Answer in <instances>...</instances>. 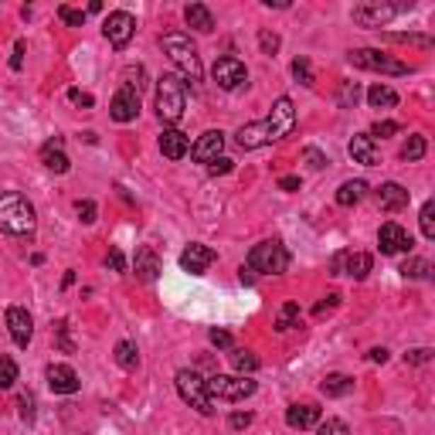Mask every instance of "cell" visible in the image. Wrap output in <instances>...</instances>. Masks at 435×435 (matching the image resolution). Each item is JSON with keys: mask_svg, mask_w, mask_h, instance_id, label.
I'll list each match as a JSON object with an SVG mask.
<instances>
[{"mask_svg": "<svg viewBox=\"0 0 435 435\" xmlns=\"http://www.w3.org/2000/svg\"><path fill=\"white\" fill-rule=\"evenodd\" d=\"M211 75H214L218 88H225V92H238L242 86H248V69H245V62L231 58V54L218 58L214 69H211Z\"/></svg>", "mask_w": 435, "mask_h": 435, "instance_id": "10", "label": "cell"}, {"mask_svg": "<svg viewBox=\"0 0 435 435\" xmlns=\"http://www.w3.org/2000/svg\"><path fill=\"white\" fill-rule=\"evenodd\" d=\"M231 364H235V371L238 374H255L259 371V357L252 354V350H231Z\"/></svg>", "mask_w": 435, "mask_h": 435, "instance_id": "31", "label": "cell"}, {"mask_svg": "<svg viewBox=\"0 0 435 435\" xmlns=\"http://www.w3.org/2000/svg\"><path fill=\"white\" fill-rule=\"evenodd\" d=\"M296 320H299V303H286V306H282V313H279V320H276V330L279 333L293 330V327H296Z\"/></svg>", "mask_w": 435, "mask_h": 435, "instance_id": "34", "label": "cell"}, {"mask_svg": "<svg viewBox=\"0 0 435 435\" xmlns=\"http://www.w3.org/2000/svg\"><path fill=\"white\" fill-rule=\"evenodd\" d=\"M425 157V137H408V143L401 146V160L415 163V160Z\"/></svg>", "mask_w": 435, "mask_h": 435, "instance_id": "35", "label": "cell"}, {"mask_svg": "<svg viewBox=\"0 0 435 435\" xmlns=\"http://www.w3.org/2000/svg\"><path fill=\"white\" fill-rule=\"evenodd\" d=\"M228 425H231L235 432H242V429H248V425H252V412H235V415L228 418Z\"/></svg>", "mask_w": 435, "mask_h": 435, "instance_id": "48", "label": "cell"}, {"mask_svg": "<svg viewBox=\"0 0 435 435\" xmlns=\"http://www.w3.org/2000/svg\"><path fill=\"white\" fill-rule=\"evenodd\" d=\"M105 265H109L112 272H126V255H122L120 248H112V252L105 255Z\"/></svg>", "mask_w": 435, "mask_h": 435, "instance_id": "47", "label": "cell"}, {"mask_svg": "<svg viewBox=\"0 0 435 435\" xmlns=\"http://www.w3.org/2000/svg\"><path fill=\"white\" fill-rule=\"evenodd\" d=\"M21 65H24V41L14 45V58H11V69L14 71H21Z\"/></svg>", "mask_w": 435, "mask_h": 435, "instance_id": "55", "label": "cell"}, {"mask_svg": "<svg viewBox=\"0 0 435 435\" xmlns=\"http://www.w3.org/2000/svg\"><path fill=\"white\" fill-rule=\"evenodd\" d=\"M103 35L112 48H126V45L133 41V35H137V18H133L129 11H112V14L103 21Z\"/></svg>", "mask_w": 435, "mask_h": 435, "instance_id": "11", "label": "cell"}, {"mask_svg": "<svg viewBox=\"0 0 435 435\" xmlns=\"http://www.w3.org/2000/svg\"><path fill=\"white\" fill-rule=\"evenodd\" d=\"M418 221H422V235L432 242V238H435V201H425V204H422Z\"/></svg>", "mask_w": 435, "mask_h": 435, "instance_id": "36", "label": "cell"}, {"mask_svg": "<svg viewBox=\"0 0 435 435\" xmlns=\"http://www.w3.org/2000/svg\"><path fill=\"white\" fill-rule=\"evenodd\" d=\"M367 357H371L374 364H384V361H388V350H384V347H374L371 354H367Z\"/></svg>", "mask_w": 435, "mask_h": 435, "instance_id": "57", "label": "cell"}, {"mask_svg": "<svg viewBox=\"0 0 435 435\" xmlns=\"http://www.w3.org/2000/svg\"><path fill=\"white\" fill-rule=\"evenodd\" d=\"M293 75H296V82H303V86H313V69H310L306 58H296V62H293Z\"/></svg>", "mask_w": 435, "mask_h": 435, "instance_id": "42", "label": "cell"}, {"mask_svg": "<svg viewBox=\"0 0 435 435\" xmlns=\"http://www.w3.org/2000/svg\"><path fill=\"white\" fill-rule=\"evenodd\" d=\"M238 279H242L245 286H252V282H255V272H252L248 265H242V269H238Z\"/></svg>", "mask_w": 435, "mask_h": 435, "instance_id": "58", "label": "cell"}, {"mask_svg": "<svg viewBox=\"0 0 435 435\" xmlns=\"http://www.w3.org/2000/svg\"><path fill=\"white\" fill-rule=\"evenodd\" d=\"M4 320H7L11 340H14L18 347H28V344H31V337H35V320H31V313H28L24 306H7Z\"/></svg>", "mask_w": 435, "mask_h": 435, "instance_id": "13", "label": "cell"}, {"mask_svg": "<svg viewBox=\"0 0 435 435\" xmlns=\"http://www.w3.org/2000/svg\"><path fill=\"white\" fill-rule=\"evenodd\" d=\"M259 48L265 54H276L279 52V35L276 31H259Z\"/></svg>", "mask_w": 435, "mask_h": 435, "instance_id": "44", "label": "cell"}, {"mask_svg": "<svg viewBox=\"0 0 435 435\" xmlns=\"http://www.w3.org/2000/svg\"><path fill=\"white\" fill-rule=\"evenodd\" d=\"M384 41H395V45H415V48H432L435 45L432 35H415V31H391V35H384Z\"/></svg>", "mask_w": 435, "mask_h": 435, "instance_id": "30", "label": "cell"}, {"mask_svg": "<svg viewBox=\"0 0 435 435\" xmlns=\"http://www.w3.org/2000/svg\"><path fill=\"white\" fill-rule=\"evenodd\" d=\"M109 116L116 122H133L139 116V95L133 88L122 86L116 95H112V103H109Z\"/></svg>", "mask_w": 435, "mask_h": 435, "instance_id": "17", "label": "cell"}, {"mask_svg": "<svg viewBox=\"0 0 435 435\" xmlns=\"http://www.w3.org/2000/svg\"><path fill=\"white\" fill-rule=\"evenodd\" d=\"M316 422H320V408L316 405H289L286 408V425L289 429H316Z\"/></svg>", "mask_w": 435, "mask_h": 435, "instance_id": "23", "label": "cell"}, {"mask_svg": "<svg viewBox=\"0 0 435 435\" xmlns=\"http://www.w3.org/2000/svg\"><path fill=\"white\" fill-rule=\"evenodd\" d=\"M75 211H79V218H82L86 225H92V221H95V204H92V201H79V204H75Z\"/></svg>", "mask_w": 435, "mask_h": 435, "instance_id": "49", "label": "cell"}, {"mask_svg": "<svg viewBox=\"0 0 435 435\" xmlns=\"http://www.w3.org/2000/svg\"><path fill=\"white\" fill-rule=\"evenodd\" d=\"M347 150H350V157H354V163H364V167L378 163V146H374V139L367 137V133H354Z\"/></svg>", "mask_w": 435, "mask_h": 435, "instance_id": "22", "label": "cell"}, {"mask_svg": "<svg viewBox=\"0 0 435 435\" xmlns=\"http://www.w3.org/2000/svg\"><path fill=\"white\" fill-rule=\"evenodd\" d=\"M208 395L218 401H245L255 395V381L242 374H214L208 378Z\"/></svg>", "mask_w": 435, "mask_h": 435, "instance_id": "8", "label": "cell"}, {"mask_svg": "<svg viewBox=\"0 0 435 435\" xmlns=\"http://www.w3.org/2000/svg\"><path fill=\"white\" fill-rule=\"evenodd\" d=\"M248 269L252 272H262V276H282L289 269V252L286 245L272 238V242H259L252 252H248Z\"/></svg>", "mask_w": 435, "mask_h": 435, "instance_id": "5", "label": "cell"}, {"mask_svg": "<svg viewBox=\"0 0 435 435\" xmlns=\"http://www.w3.org/2000/svg\"><path fill=\"white\" fill-rule=\"evenodd\" d=\"M71 327H69V320H58L54 323V340H58V347L65 350V354H75V340H71Z\"/></svg>", "mask_w": 435, "mask_h": 435, "instance_id": "37", "label": "cell"}, {"mask_svg": "<svg viewBox=\"0 0 435 435\" xmlns=\"http://www.w3.org/2000/svg\"><path fill=\"white\" fill-rule=\"evenodd\" d=\"M279 191H299V177H279Z\"/></svg>", "mask_w": 435, "mask_h": 435, "instance_id": "56", "label": "cell"}, {"mask_svg": "<svg viewBox=\"0 0 435 435\" xmlns=\"http://www.w3.org/2000/svg\"><path fill=\"white\" fill-rule=\"evenodd\" d=\"M398 129H401V122H391V120H384V122H374L367 137H371V139H378V137H381V139H384V137H395Z\"/></svg>", "mask_w": 435, "mask_h": 435, "instance_id": "41", "label": "cell"}, {"mask_svg": "<svg viewBox=\"0 0 435 435\" xmlns=\"http://www.w3.org/2000/svg\"><path fill=\"white\" fill-rule=\"evenodd\" d=\"M45 378H48V388H52L54 395H75V391L82 388L79 374H75L69 364H48Z\"/></svg>", "mask_w": 435, "mask_h": 435, "instance_id": "18", "label": "cell"}, {"mask_svg": "<svg viewBox=\"0 0 435 435\" xmlns=\"http://www.w3.org/2000/svg\"><path fill=\"white\" fill-rule=\"evenodd\" d=\"M374 259L367 252H337L333 255V272L337 276H350V279H364L371 272Z\"/></svg>", "mask_w": 435, "mask_h": 435, "instance_id": "14", "label": "cell"}, {"mask_svg": "<svg viewBox=\"0 0 435 435\" xmlns=\"http://www.w3.org/2000/svg\"><path fill=\"white\" fill-rule=\"evenodd\" d=\"M37 225V214H35V204L18 191H7L0 194V228L7 235H31Z\"/></svg>", "mask_w": 435, "mask_h": 435, "instance_id": "2", "label": "cell"}, {"mask_svg": "<svg viewBox=\"0 0 435 435\" xmlns=\"http://www.w3.org/2000/svg\"><path fill=\"white\" fill-rule=\"evenodd\" d=\"M350 103H357V86H354V82H344V86H340V105H350Z\"/></svg>", "mask_w": 435, "mask_h": 435, "instance_id": "54", "label": "cell"}, {"mask_svg": "<svg viewBox=\"0 0 435 435\" xmlns=\"http://www.w3.org/2000/svg\"><path fill=\"white\" fill-rule=\"evenodd\" d=\"M41 163H45L48 170H54V174H69L71 160L65 157V139H62V137L48 139V143L41 146Z\"/></svg>", "mask_w": 435, "mask_h": 435, "instance_id": "19", "label": "cell"}, {"mask_svg": "<svg viewBox=\"0 0 435 435\" xmlns=\"http://www.w3.org/2000/svg\"><path fill=\"white\" fill-rule=\"evenodd\" d=\"M187 150H191L187 133H180V129H163V133H160V153L167 160H184Z\"/></svg>", "mask_w": 435, "mask_h": 435, "instance_id": "21", "label": "cell"}, {"mask_svg": "<svg viewBox=\"0 0 435 435\" xmlns=\"http://www.w3.org/2000/svg\"><path fill=\"white\" fill-rule=\"evenodd\" d=\"M116 364H120L122 371H137L139 367V350L133 340H120V344H116Z\"/></svg>", "mask_w": 435, "mask_h": 435, "instance_id": "29", "label": "cell"}, {"mask_svg": "<svg viewBox=\"0 0 435 435\" xmlns=\"http://www.w3.org/2000/svg\"><path fill=\"white\" fill-rule=\"evenodd\" d=\"M320 391L327 398H347L350 391H354V378H347V374H327L323 384H320Z\"/></svg>", "mask_w": 435, "mask_h": 435, "instance_id": "27", "label": "cell"}, {"mask_svg": "<svg viewBox=\"0 0 435 435\" xmlns=\"http://www.w3.org/2000/svg\"><path fill=\"white\" fill-rule=\"evenodd\" d=\"M184 21H187V28L201 31V35L214 31V14H211V7H204V4H187L184 7Z\"/></svg>", "mask_w": 435, "mask_h": 435, "instance_id": "24", "label": "cell"}, {"mask_svg": "<svg viewBox=\"0 0 435 435\" xmlns=\"http://www.w3.org/2000/svg\"><path fill=\"white\" fill-rule=\"evenodd\" d=\"M137 276L143 279V282H157V276H160V259H157V252L153 248H139L137 252Z\"/></svg>", "mask_w": 435, "mask_h": 435, "instance_id": "25", "label": "cell"}, {"mask_svg": "<svg viewBox=\"0 0 435 435\" xmlns=\"http://www.w3.org/2000/svg\"><path fill=\"white\" fill-rule=\"evenodd\" d=\"M316 435H350V429L344 418H327V422H316Z\"/></svg>", "mask_w": 435, "mask_h": 435, "instance_id": "38", "label": "cell"}, {"mask_svg": "<svg viewBox=\"0 0 435 435\" xmlns=\"http://www.w3.org/2000/svg\"><path fill=\"white\" fill-rule=\"evenodd\" d=\"M177 395L187 401L191 408H197L201 415H214V398L208 395V381L197 374V371H177Z\"/></svg>", "mask_w": 435, "mask_h": 435, "instance_id": "6", "label": "cell"}, {"mask_svg": "<svg viewBox=\"0 0 435 435\" xmlns=\"http://www.w3.org/2000/svg\"><path fill=\"white\" fill-rule=\"evenodd\" d=\"M214 248H208V245H201V242H194L187 245L184 252H180V269L184 272H191V276H204L211 265H214Z\"/></svg>", "mask_w": 435, "mask_h": 435, "instance_id": "15", "label": "cell"}, {"mask_svg": "<svg viewBox=\"0 0 435 435\" xmlns=\"http://www.w3.org/2000/svg\"><path fill=\"white\" fill-rule=\"evenodd\" d=\"M208 337H211V344H214V347H221V350L231 347V333L228 330H211Z\"/></svg>", "mask_w": 435, "mask_h": 435, "instance_id": "53", "label": "cell"}, {"mask_svg": "<svg viewBox=\"0 0 435 435\" xmlns=\"http://www.w3.org/2000/svg\"><path fill=\"white\" fill-rule=\"evenodd\" d=\"M122 86H126V88H133V92L139 95V92H143V86H146V82H143V69H139V65H137V69L129 65V69L122 71Z\"/></svg>", "mask_w": 435, "mask_h": 435, "instance_id": "39", "label": "cell"}, {"mask_svg": "<svg viewBox=\"0 0 435 435\" xmlns=\"http://www.w3.org/2000/svg\"><path fill=\"white\" fill-rule=\"evenodd\" d=\"M401 276L405 279H429L432 276V265L425 259H408L405 265H401Z\"/></svg>", "mask_w": 435, "mask_h": 435, "instance_id": "33", "label": "cell"}, {"mask_svg": "<svg viewBox=\"0 0 435 435\" xmlns=\"http://www.w3.org/2000/svg\"><path fill=\"white\" fill-rule=\"evenodd\" d=\"M221 150H225V133H221V129H208V133H201V139L191 146V160L211 163V160L221 157Z\"/></svg>", "mask_w": 435, "mask_h": 435, "instance_id": "16", "label": "cell"}, {"mask_svg": "<svg viewBox=\"0 0 435 435\" xmlns=\"http://www.w3.org/2000/svg\"><path fill=\"white\" fill-rule=\"evenodd\" d=\"M367 103L374 105V109H395L398 105V92L388 86H371L367 88Z\"/></svg>", "mask_w": 435, "mask_h": 435, "instance_id": "28", "label": "cell"}, {"mask_svg": "<svg viewBox=\"0 0 435 435\" xmlns=\"http://www.w3.org/2000/svg\"><path fill=\"white\" fill-rule=\"evenodd\" d=\"M347 62L354 69H364V71H384V75H408L412 65H405L398 58H391V54H381L374 52V48H354L347 54Z\"/></svg>", "mask_w": 435, "mask_h": 435, "instance_id": "7", "label": "cell"}, {"mask_svg": "<svg viewBox=\"0 0 435 435\" xmlns=\"http://www.w3.org/2000/svg\"><path fill=\"white\" fill-rule=\"evenodd\" d=\"M69 99L75 105H86V109H92V105H95V99H92L88 92H82V88H69Z\"/></svg>", "mask_w": 435, "mask_h": 435, "instance_id": "50", "label": "cell"}, {"mask_svg": "<svg viewBox=\"0 0 435 435\" xmlns=\"http://www.w3.org/2000/svg\"><path fill=\"white\" fill-rule=\"evenodd\" d=\"M14 381H18V361L4 354V357H0V391L14 388Z\"/></svg>", "mask_w": 435, "mask_h": 435, "instance_id": "32", "label": "cell"}, {"mask_svg": "<svg viewBox=\"0 0 435 435\" xmlns=\"http://www.w3.org/2000/svg\"><path fill=\"white\" fill-rule=\"evenodd\" d=\"M337 306H340V296H337V293H330V296H327L323 303H320V306H316L313 313H316V316H327L330 310H337Z\"/></svg>", "mask_w": 435, "mask_h": 435, "instance_id": "51", "label": "cell"}, {"mask_svg": "<svg viewBox=\"0 0 435 435\" xmlns=\"http://www.w3.org/2000/svg\"><path fill=\"white\" fill-rule=\"evenodd\" d=\"M405 11L398 4H388V0H364V4H357L354 11H350V18L354 24H361V28H384L388 21H395Z\"/></svg>", "mask_w": 435, "mask_h": 435, "instance_id": "9", "label": "cell"}, {"mask_svg": "<svg viewBox=\"0 0 435 435\" xmlns=\"http://www.w3.org/2000/svg\"><path fill=\"white\" fill-rule=\"evenodd\" d=\"M367 194V180H344L340 187H337V204L340 208H354V204H361Z\"/></svg>", "mask_w": 435, "mask_h": 435, "instance_id": "26", "label": "cell"}, {"mask_svg": "<svg viewBox=\"0 0 435 435\" xmlns=\"http://www.w3.org/2000/svg\"><path fill=\"white\" fill-rule=\"evenodd\" d=\"M408 201H412L408 187H401L395 180H388V184L378 187V208L381 211H401V208H408Z\"/></svg>", "mask_w": 435, "mask_h": 435, "instance_id": "20", "label": "cell"}, {"mask_svg": "<svg viewBox=\"0 0 435 435\" xmlns=\"http://www.w3.org/2000/svg\"><path fill=\"white\" fill-rule=\"evenodd\" d=\"M293 129H296V109H293V99H289V95H282V99H276L272 112H269L265 120L242 126V129L235 133V143H238L242 150H259V146H269V143H276V139H286Z\"/></svg>", "mask_w": 435, "mask_h": 435, "instance_id": "1", "label": "cell"}, {"mask_svg": "<svg viewBox=\"0 0 435 435\" xmlns=\"http://www.w3.org/2000/svg\"><path fill=\"white\" fill-rule=\"evenodd\" d=\"M429 361H432V350L429 347H418L405 354V364H429Z\"/></svg>", "mask_w": 435, "mask_h": 435, "instance_id": "45", "label": "cell"}, {"mask_svg": "<svg viewBox=\"0 0 435 435\" xmlns=\"http://www.w3.org/2000/svg\"><path fill=\"white\" fill-rule=\"evenodd\" d=\"M235 170V163L228 157H218V160H211V167H208V174L211 177H218V174H231Z\"/></svg>", "mask_w": 435, "mask_h": 435, "instance_id": "46", "label": "cell"}, {"mask_svg": "<svg viewBox=\"0 0 435 435\" xmlns=\"http://www.w3.org/2000/svg\"><path fill=\"white\" fill-rule=\"evenodd\" d=\"M58 18L65 21V24H71V28H82L86 24V11H75V7H58Z\"/></svg>", "mask_w": 435, "mask_h": 435, "instance_id": "40", "label": "cell"}, {"mask_svg": "<svg viewBox=\"0 0 435 435\" xmlns=\"http://www.w3.org/2000/svg\"><path fill=\"white\" fill-rule=\"evenodd\" d=\"M163 52H167V58L177 65V71L184 75V79H191V82H201V75H204V69H201V54H197V48H194L191 35H184V31H170V35H163Z\"/></svg>", "mask_w": 435, "mask_h": 435, "instance_id": "3", "label": "cell"}, {"mask_svg": "<svg viewBox=\"0 0 435 435\" xmlns=\"http://www.w3.org/2000/svg\"><path fill=\"white\" fill-rule=\"evenodd\" d=\"M378 248H381V255L412 252V248H415V238H412V235H408L401 225H395V221H384L381 231H378Z\"/></svg>", "mask_w": 435, "mask_h": 435, "instance_id": "12", "label": "cell"}, {"mask_svg": "<svg viewBox=\"0 0 435 435\" xmlns=\"http://www.w3.org/2000/svg\"><path fill=\"white\" fill-rule=\"evenodd\" d=\"M303 160L310 163V170H323V167L330 163V160H327L323 153H320V150H316V146H306V150H303Z\"/></svg>", "mask_w": 435, "mask_h": 435, "instance_id": "43", "label": "cell"}, {"mask_svg": "<svg viewBox=\"0 0 435 435\" xmlns=\"http://www.w3.org/2000/svg\"><path fill=\"white\" fill-rule=\"evenodd\" d=\"M21 418L24 422H35V398L31 395H21Z\"/></svg>", "mask_w": 435, "mask_h": 435, "instance_id": "52", "label": "cell"}, {"mask_svg": "<svg viewBox=\"0 0 435 435\" xmlns=\"http://www.w3.org/2000/svg\"><path fill=\"white\" fill-rule=\"evenodd\" d=\"M187 109V88L180 75H160L157 79V116L163 122H180Z\"/></svg>", "mask_w": 435, "mask_h": 435, "instance_id": "4", "label": "cell"}]
</instances>
